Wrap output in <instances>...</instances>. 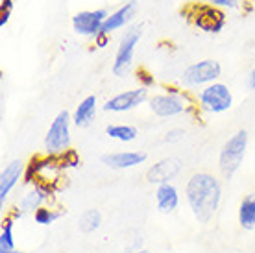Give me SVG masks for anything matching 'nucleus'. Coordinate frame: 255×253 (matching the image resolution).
Instances as JSON below:
<instances>
[{"label":"nucleus","mask_w":255,"mask_h":253,"mask_svg":"<svg viewBox=\"0 0 255 253\" xmlns=\"http://www.w3.org/2000/svg\"><path fill=\"white\" fill-rule=\"evenodd\" d=\"M185 196L194 218L200 224H209L220 205L222 187L215 176L207 172H198L187 181Z\"/></svg>","instance_id":"nucleus-1"},{"label":"nucleus","mask_w":255,"mask_h":253,"mask_svg":"<svg viewBox=\"0 0 255 253\" xmlns=\"http://www.w3.org/2000/svg\"><path fill=\"white\" fill-rule=\"evenodd\" d=\"M246 148H248V133L241 129L231 137L220 150V157H218V166L220 172L224 174V177L230 179L239 166L243 165L244 155H246Z\"/></svg>","instance_id":"nucleus-2"},{"label":"nucleus","mask_w":255,"mask_h":253,"mask_svg":"<svg viewBox=\"0 0 255 253\" xmlns=\"http://www.w3.org/2000/svg\"><path fill=\"white\" fill-rule=\"evenodd\" d=\"M183 15L189 22L209 33H218L226 26V13L213 4H191L183 9Z\"/></svg>","instance_id":"nucleus-3"},{"label":"nucleus","mask_w":255,"mask_h":253,"mask_svg":"<svg viewBox=\"0 0 255 253\" xmlns=\"http://www.w3.org/2000/svg\"><path fill=\"white\" fill-rule=\"evenodd\" d=\"M70 148V115L67 111L52 121L45 137V150L48 155H59Z\"/></svg>","instance_id":"nucleus-4"},{"label":"nucleus","mask_w":255,"mask_h":253,"mask_svg":"<svg viewBox=\"0 0 255 253\" xmlns=\"http://www.w3.org/2000/svg\"><path fill=\"white\" fill-rule=\"evenodd\" d=\"M200 108L209 113H224L233 106V95L228 85L224 83H211L200 91Z\"/></svg>","instance_id":"nucleus-5"},{"label":"nucleus","mask_w":255,"mask_h":253,"mask_svg":"<svg viewBox=\"0 0 255 253\" xmlns=\"http://www.w3.org/2000/svg\"><path fill=\"white\" fill-rule=\"evenodd\" d=\"M222 67L215 59H204L192 63L191 67H187L183 72V82L191 87H200V85H211L215 83L217 78H220Z\"/></svg>","instance_id":"nucleus-6"},{"label":"nucleus","mask_w":255,"mask_h":253,"mask_svg":"<svg viewBox=\"0 0 255 253\" xmlns=\"http://www.w3.org/2000/svg\"><path fill=\"white\" fill-rule=\"evenodd\" d=\"M140 32L139 30H131L129 33L124 35V39L121 41V46L117 50L115 56V63H113V72L115 76H124L128 72V69L131 67V61H133V52L135 46L139 43Z\"/></svg>","instance_id":"nucleus-7"},{"label":"nucleus","mask_w":255,"mask_h":253,"mask_svg":"<svg viewBox=\"0 0 255 253\" xmlns=\"http://www.w3.org/2000/svg\"><path fill=\"white\" fill-rule=\"evenodd\" d=\"M106 19H108L106 9L80 11L74 15L72 26H74V32L80 33V35H93V37H96L98 33L102 32V26Z\"/></svg>","instance_id":"nucleus-8"},{"label":"nucleus","mask_w":255,"mask_h":253,"mask_svg":"<svg viewBox=\"0 0 255 253\" xmlns=\"http://www.w3.org/2000/svg\"><path fill=\"white\" fill-rule=\"evenodd\" d=\"M146 98H148L146 87H139V89H133V91H124V93L113 96L111 100L106 102V104H104V111L124 113V111H129V109L140 106Z\"/></svg>","instance_id":"nucleus-9"},{"label":"nucleus","mask_w":255,"mask_h":253,"mask_svg":"<svg viewBox=\"0 0 255 253\" xmlns=\"http://www.w3.org/2000/svg\"><path fill=\"white\" fill-rule=\"evenodd\" d=\"M181 170V161L178 157H165L157 161L155 165L146 172V181L152 185L170 183V179L176 177Z\"/></svg>","instance_id":"nucleus-10"},{"label":"nucleus","mask_w":255,"mask_h":253,"mask_svg":"<svg viewBox=\"0 0 255 253\" xmlns=\"http://www.w3.org/2000/svg\"><path fill=\"white\" fill-rule=\"evenodd\" d=\"M150 109L157 117H176L187 109L181 95H157L150 100Z\"/></svg>","instance_id":"nucleus-11"},{"label":"nucleus","mask_w":255,"mask_h":253,"mask_svg":"<svg viewBox=\"0 0 255 253\" xmlns=\"http://www.w3.org/2000/svg\"><path fill=\"white\" fill-rule=\"evenodd\" d=\"M24 172L26 165L20 159H13L9 165L4 166V170L0 174V202H6V198L9 196L13 187L19 183V179L24 177Z\"/></svg>","instance_id":"nucleus-12"},{"label":"nucleus","mask_w":255,"mask_h":253,"mask_svg":"<svg viewBox=\"0 0 255 253\" xmlns=\"http://www.w3.org/2000/svg\"><path fill=\"white\" fill-rule=\"evenodd\" d=\"M146 161L144 152H113L106 153L102 157V163L108 165L109 168L115 170H124V168H133L137 165H142Z\"/></svg>","instance_id":"nucleus-13"},{"label":"nucleus","mask_w":255,"mask_h":253,"mask_svg":"<svg viewBox=\"0 0 255 253\" xmlns=\"http://www.w3.org/2000/svg\"><path fill=\"white\" fill-rule=\"evenodd\" d=\"M155 202H157V209L163 215H170L178 209L179 205V196L178 189L172 183H163L155 190Z\"/></svg>","instance_id":"nucleus-14"},{"label":"nucleus","mask_w":255,"mask_h":253,"mask_svg":"<svg viewBox=\"0 0 255 253\" xmlns=\"http://www.w3.org/2000/svg\"><path fill=\"white\" fill-rule=\"evenodd\" d=\"M135 9H137V4H135L133 0H131V2H128V4H124L122 7H119L115 13L108 15V19L104 20L102 32L109 33V32H115V30L122 28V26L126 24L128 20L133 17Z\"/></svg>","instance_id":"nucleus-15"},{"label":"nucleus","mask_w":255,"mask_h":253,"mask_svg":"<svg viewBox=\"0 0 255 253\" xmlns=\"http://www.w3.org/2000/svg\"><path fill=\"white\" fill-rule=\"evenodd\" d=\"M239 224L243 229H248V231H254L255 229V192L248 194L241 202V207H239Z\"/></svg>","instance_id":"nucleus-16"},{"label":"nucleus","mask_w":255,"mask_h":253,"mask_svg":"<svg viewBox=\"0 0 255 253\" xmlns=\"http://www.w3.org/2000/svg\"><path fill=\"white\" fill-rule=\"evenodd\" d=\"M95 113H96V96L91 95L80 102V106H78L76 111H74L72 121H74L76 126H87V124L93 121Z\"/></svg>","instance_id":"nucleus-17"},{"label":"nucleus","mask_w":255,"mask_h":253,"mask_svg":"<svg viewBox=\"0 0 255 253\" xmlns=\"http://www.w3.org/2000/svg\"><path fill=\"white\" fill-rule=\"evenodd\" d=\"M106 133H108L111 139L121 140V142H131L139 135L137 127L128 126V124H111V126L106 127Z\"/></svg>","instance_id":"nucleus-18"},{"label":"nucleus","mask_w":255,"mask_h":253,"mask_svg":"<svg viewBox=\"0 0 255 253\" xmlns=\"http://www.w3.org/2000/svg\"><path fill=\"white\" fill-rule=\"evenodd\" d=\"M13 216H6L2 220V231H0V253H7L15 250V239H13Z\"/></svg>","instance_id":"nucleus-19"},{"label":"nucleus","mask_w":255,"mask_h":253,"mask_svg":"<svg viewBox=\"0 0 255 253\" xmlns=\"http://www.w3.org/2000/svg\"><path fill=\"white\" fill-rule=\"evenodd\" d=\"M100 224H102V215H100V211L96 209L85 211L80 216V220H78L80 231H83V233H93V231H96V229L100 228Z\"/></svg>","instance_id":"nucleus-20"},{"label":"nucleus","mask_w":255,"mask_h":253,"mask_svg":"<svg viewBox=\"0 0 255 253\" xmlns=\"http://www.w3.org/2000/svg\"><path fill=\"white\" fill-rule=\"evenodd\" d=\"M59 216H61L59 211L46 207V205L35 209V213H33V218H35V222H37L39 226H50V224H54V222L58 220Z\"/></svg>","instance_id":"nucleus-21"},{"label":"nucleus","mask_w":255,"mask_h":253,"mask_svg":"<svg viewBox=\"0 0 255 253\" xmlns=\"http://www.w3.org/2000/svg\"><path fill=\"white\" fill-rule=\"evenodd\" d=\"M58 159L59 165H61V170H65V168H76L80 165V153L76 150H72V148H69L63 153H59Z\"/></svg>","instance_id":"nucleus-22"},{"label":"nucleus","mask_w":255,"mask_h":253,"mask_svg":"<svg viewBox=\"0 0 255 253\" xmlns=\"http://www.w3.org/2000/svg\"><path fill=\"white\" fill-rule=\"evenodd\" d=\"M11 7H13V0H2V4H0V26H2V28H4L6 22L9 20Z\"/></svg>","instance_id":"nucleus-23"},{"label":"nucleus","mask_w":255,"mask_h":253,"mask_svg":"<svg viewBox=\"0 0 255 253\" xmlns=\"http://www.w3.org/2000/svg\"><path fill=\"white\" fill-rule=\"evenodd\" d=\"M137 80H139L140 83H142V85H140V87H152L153 83H155V80H153V76L152 74H150V72H148L146 69H144V67H140V69H137Z\"/></svg>","instance_id":"nucleus-24"},{"label":"nucleus","mask_w":255,"mask_h":253,"mask_svg":"<svg viewBox=\"0 0 255 253\" xmlns=\"http://www.w3.org/2000/svg\"><path fill=\"white\" fill-rule=\"evenodd\" d=\"M183 135H185V131H183V129H170V131L166 133L165 140H166V142H176V140L183 139Z\"/></svg>","instance_id":"nucleus-25"},{"label":"nucleus","mask_w":255,"mask_h":253,"mask_svg":"<svg viewBox=\"0 0 255 253\" xmlns=\"http://www.w3.org/2000/svg\"><path fill=\"white\" fill-rule=\"evenodd\" d=\"M109 39H111V37H109V33L100 32V33H98V35L95 37V44L98 46V48H106V46L109 44Z\"/></svg>","instance_id":"nucleus-26"},{"label":"nucleus","mask_w":255,"mask_h":253,"mask_svg":"<svg viewBox=\"0 0 255 253\" xmlns=\"http://www.w3.org/2000/svg\"><path fill=\"white\" fill-rule=\"evenodd\" d=\"M209 2L217 7H237L239 6V0H209Z\"/></svg>","instance_id":"nucleus-27"},{"label":"nucleus","mask_w":255,"mask_h":253,"mask_svg":"<svg viewBox=\"0 0 255 253\" xmlns=\"http://www.w3.org/2000/svg\"><path fill=\"white\" fill-rule=\"evenodd\" d=\"M250 89H255V69L252 70V74H250V82H248Z\"/></svg>","instance_id":"nucleus-28"},{"label":"nucleus","mask_w":255,"mask_h":253,"mask_svg":"<svg viewBox=\"0 0 255 253\" xmlns=\"http://www.w3.org/2000/svg\"><path fill=\"white\" fill-rule=\"evenodd\" d=\"M133 253H150V252H146V250H139V252H133Z\"/></svg>","instance_id":"nucleus-29"},{"label":"nucleus","mask_w":255,"mask_h":253,"mask_svg":"<svg viewBox=\"0 0 255 253\" xmlns=\"http://www.w3.org/2000/svg\"><path fill=\"white\" fill-rule=\"evenodd\" d=\"M7 253H24V252H17V250H13V252H7Z\"/></svg>","instance_id":"nucleus-30"}]
</instances>
